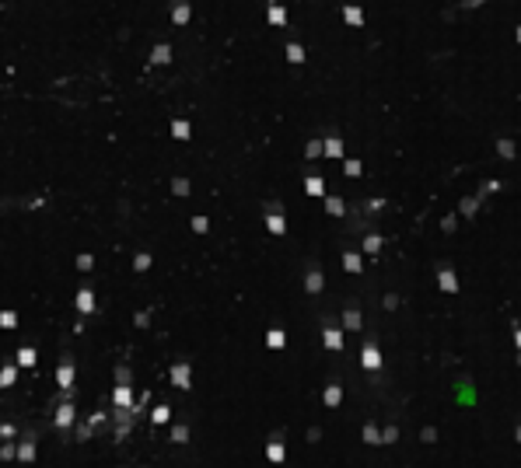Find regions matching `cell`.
Here are the masks:
<instances>
[{
	"instance_id": "cell-14",
	"label": "cell",
	"mask_w": 521,
	"mask_h": 468,
	"mask_svg": "<svg viewBox=\"0 0 521 468\" xmlns=\"http://www.w3.org/2000/svg\"><path fill=\"white\" fill-rule=\"evenodd\" d=\"M346 175H361V164L357 161H346Z\"/></svg>"
},
{
	"instance_id": "cell-2",
	"label": "cell",
	"mask_w": 521,
	"mask_h": 468,
	"mask_svg": "<svg viewBox=\"0 0 521 468\" xmlns=\"http://www.w3.org/2000/svg\"><path fill=\"white\" fill-rule=\"evenodd\" d=\"M343 21H346V25H364V11L353 7V4H346V7H343Z\"/></svg>"
},
{
	"instance_id": "cell-6",
	"label": "cell",
	"mask_w": 521,
	"mask_h": 468,
	"mask_svg": "<svg viewBox=\"0 0 521 468\" xmlns=\"http://www.w3.org/2000/svg\"><path fill=\"white\" fill-rule=\"evenodd\" d=\"M325 154H329V157H340V154H343V143H340L336 137H332V140H325Z\"/></svg>"
},
{
	"instance_id": "cell-16",
	"label": "cell",
	"mask_w": 521,
	"mask_h": 468,
	"mask_svg": "<svg viewBox=\"0 0 521 468\" xmlns=\"http://www.w3.org/2000/svg\"><path fill=\"white\" fill-rule=\"evenodd\" d=\"M325 206H329V210H332V214H343V203H340V199H329V203H325Z\"/></svg>"
},
{
	"instance_id": "cell-13",
	"label": "cell",
	"mask_w": 521,
	"mask_h": 468,
	"mask_svg": "<svg viewBox=\"0 0 521 468\" xmlns=\"http://www.w3.org/2000/svg\"><path fill=\"white\" fill-rule=\"evenodd\" d=\"M175 193H179V196L189 193V182H185V178H179V182H175Z\"/></svg>"
},
{
	"instance_id": "cell-8",
	"label": "cell",
	"mask_w": 521,
	"mask_h": 468,
	"mask_svg": "<svg viewBox=\"0 0 521 468\" xmlns=\"http://www.w3.org/2000/svg\"><path fill=\"white\" fill-rule=\"evenodd\" d=\"M172 133H175L179 140H185V137H189V122H182V119H179V122L172 126Z\"/></svg>"
},
{
	"instance_id": "cell-9",
	"label": "cell",
	"mask_w": 521,
	"mask_h": 468,
	"mask_svg": "<svg viewBox=\"0 0 521 468\" xmlns=\"http://www.w3.org/2000/svg\"><path fill=\"white\" fill-rule=\"evenodd\" d=\"M441 283H444V290H455V276L448 273V269L441 273Z\"/></svg>"
},
{
	"instance_id": "cell-3",
	"label": "cell",
	"mask_w": 521,
	"mask_h": 468,
	"mask_svg": "<svg viewBox=\"0 0 521 468\" xmlns=\"http://www.w3.org/2000/svg\"><path fill=\"white\" fill-rule=\"evenodd\" d=\"M189 18H193V7L179 0V4H175V11H172V21H175V25H185Z\"/></svg>"
},
{
	"instance_id": "cell-7",
	"label": "cell",
	"mask_w": 521,
	"mask_h": 468,
	"mask_svg": "<svg viewBox=\"0 0 521 468\" xmlns=\"http://www.w3.org/2000/svg\"><path fill=\"white\" fill-rule=\"evenodd\" d=\"M269 231H273V234H283V217H280V214H269Z\"/></svg>"
},
{
	"instance_id": "cell-18",
	"label": "cell",
	"mask_w": 521,
	"mask_h": 468,
	"mask_svg": "<svg viewBox=\"0 0 521 468\" xmlns=\"http://www.w3.org/2000/svg\"><path fill=\"white\" fill-rule=\"evenodd\" d=\"M501 154H504V157H511V154H514V147H511L507 140H501Z\"/></svg>"
},
{
	"instance_id": "cell-1",
	"label": "cell",
	"mask_w": 521,
	"mask_h": 468,
	"mask_svg": "<svg viewBox=\"0 0 521 468\" xmlns=\"http://www.w3.org/2000/svg\"><path fill=\"white\" fill-rule=\"evenodd\" d=\"M266 18H269V25H287V7L283 4H269L266 7Z\"/></svg>"
},
{
	"instance_id": "cell-15",
	"label": "cell",
	"mask_w": 521,
	"mask_h": 468,
	"mask_svg": "<svg viewBox=\"0 0 521 468\" xmlns=\"http://www.w3.org/2000/svg\"><path fill=\"white\" fill-rule=\"evenodd\" d=\"M346 269H361V259L357 255H346Z\"/></svg>"
},
{
	"instance_id": "cell-12",
	"label": "cell",
	"mask_w": 521,
	"mask_h": 468,
	"mask_svg": "<svg viewBox=\"0 0 521 468\" xmlns=\"http://www.w3.org/2000/svg\"><path fill=\"white\" fill-rule=\"evenodd\" d=\"M364 356H367V360H364L367 367H378V353H374V350H367V353H364Z\"/></svg>"
},
{
	"instance_id": "cell-4",
	"label": "cell",
	"mask_w": 521,
	"mask_h": 468,
	"mask_svg": "<svg viewBox=\"0 0 521 468\" xmlns=\"http://www.w3.org/2000/svg\"><path fill=\"white\" fill-rule=\"evenodd\" d=\"M151 63H172V46H154V53H151Z\"/></svg>"
},
{
	"instance_id": "cell-11",
	"label": "cell",
	"mask_w": 521,
	"mask_h": 468,
	"mask_svg": "<svg viewBox=\"0 0 521 468\" xmlns=\"http://www.w3.org/2000/svg\"><path fill=\"white\" fill-rule=\"evenodd\" d=\"M77 301H80V308H84V311H91V293H88V290H84V293H80V297H77Z\"/></svg>"
},
{
	"instance_id": "cell-10",
	"label": "cell",
	"mask_w": 521,
	"mask_h": 468,
	"mask_svg": "<svg viewBox=\"0 0 521 468\" xmlns=\"http://www.w3.org/2000/svg\"><path fill=\"white\" fill-rule=\"evenodd\" d=\"M308 193H311V196L322 193V178H308Z\"/></svg>"
},
{
	"instance_id": "cell-17",
	"label": "cell",
	"mask_w": 521,
	"mask_h": 468,
	"mask_svg": "<svg viewBox=\"0 0 521 468\" xmlns=\"http://www.w3.org/2000/svg\"><path fill=\"white\" fill-rule=\"evenodd\" d=\"M319 283H322V280H319V273H311V276H308V290H319Z\"/></svg>"
},
{
	"instance_id": "cell-19",
	"label": "cell",
	"mask_w": 521,
	"mask_h": 468,
	"mask_svg": "<svg viewBox=\"0 0 521 468\" xmlns=\"http://www.w3.org/2000/svg\"><path fill=\"white\" fill-rule=\"evenodd\" d=\"M518 42H521V28H518Z\"/></svg>"
},
{
	"instance_id": "cell-5",
	"label": "cell",
	"mask_w": 521,
	"mask_h": 468,
	"mask_svg": "<svg viewBox=\"0 0 521 468\" xmlns=\"http://www.w3.org/2000/svg\"><path fill=\"white\" fill-rule=\"evenodd\" d=\"M287 59H290V63H304V49H301L298 42H290V46H287Z\"/></svg>"
}]
</instances>
